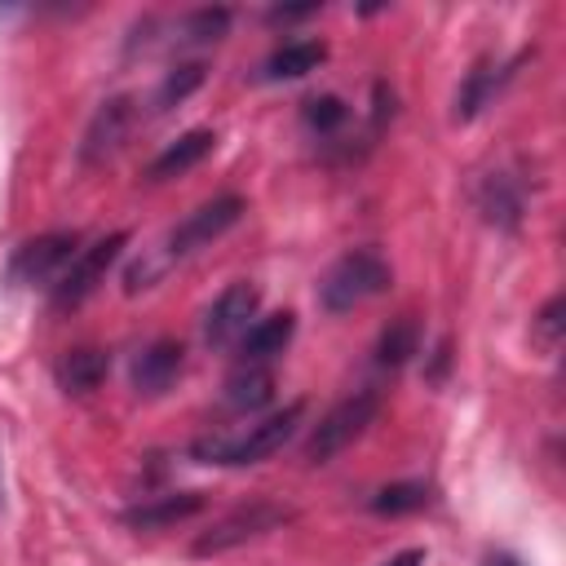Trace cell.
Wrapping results in <instances>:
<instances>
[{
    "mask_svg": "<svg viewBox=\"0 0 566 566\" xmlns=\"http://www.w3.org/2000/svg\"><path fill=\"white\" fill-rule=\"evenodd\" d=\"M80 252V234L75 230H53V234H40V239H27L13 261H9V283L18 287H35V283H57L62 270L75 261Z\"/></svg>",
    "mask_w": 566,
    "mask_h": 566,
    "instance_id": "cell-7",
    "label": "cell"
},
{
    "mask_svg": "<svg viewBox=\"0 0 566 566\" xmlns=\"http://www.w3.org/2000/svg\"><path fill=\"white\" fill-rule=\"evenodd\" d=\"M323 57H327V44H318V40H292V44L274 49L261 62V80H301V75L318 71Z\"/></svg>",
    "mask_w": 566,
    "mask_h": 566,
    "instance_id": "cell-17",
    "label": "cell"
},
{
    "mask_svg": "<svg viewBox=\"0 0 566 566\" xmlns=\"http://www.w3.org/2000/svg\"><path fill=\"white\" fill-rule=\"evenodd\" d=\"M429 500H433L429 482H389V486H380V491L371 495V513H380V517H398V513H416V509H424Z\"/></svg>",
    "mask_w": 566,
    "mask_h": 566,
    "instance_id": "cell-22",
    "label": "cell"
},
{
    "mask_svg": "<svg viewBox=\"0 0 566 566\" xmlns=\"http://www.w3.org/2000/svg\"><path fill=\"white\" fill-rule=\"evenodd\" d=\"M416 354H420V323H416L411 314H402V318H394V323L376 336L371 363H376L380 371H398V367L411 363Z\"/></svg>",
    "mask_w": 566,
    "mask_h": 566,
    "instance_id": "cell-18",
    "label": "cell"
},
{
    "mask_svg": "<svg viewBox=\"0 0 566 566\" xmlns=\"http://www.w3.org/2000/svg\"><path fill=\"white\" fill-rule=\"evenodd\" d=\"M181 367H186V349H181V340L159 336V340H150L146 349H137L128 376H133V389H137V394L159 398L164 389H172V380L181 376Z\"/></svg>",
    "mask_w": 566,
    "mask_h": 566,
    "instance_id": "cell-11",
    "label": "cell"
},
{
    "mask_svg": "<svg viewBox=\"0 0 566 566\" xmlns=\"http://www.w3.org/2000/svg\"><path fill=\"white\" fill-rule=\"evenodd\" d=\"M261 310V292L252 283H230L203 314V340L208 345H234L243 340V332L256 323Z\"/></svg>",
    "mask_w": 566,
    "mask_h": 566,
    "instance_id": "cell-9",
    "label": "cell"
},
{
    "mask_svg": "<svg viewBox=\"0 0 566 566\" xmlns=\"http://www.w3.org/2000/svg\"><path fill=\"white\" fill-rule=\"evenodd\" d=\"M133 119H137V102H133L128 93L106 97V102L93 111V119H88V128H84V137H80V164H88V168H93V164H106V159L124 146Z\"/></svg>",
    "mask_w": 566,
    "mask_h": 566,
    "instance_id": "cell-8",
    "label": "cell"
},
{
    "mask_svg": "<svg viewBox=\"0 0 566 566\" xmlns=\"http://www.w3.org/2000/svg\"><path fill=\"white\" fill-rule=\"evenodd\" d=\"M562 310H566V301H562V296H553V301L539 310V336H544L548 345H557V340H562Z\"/></svg>",
    "mask_w": 566,
    "mask_h": 566,
    "instance_id": "cell-24",
    "label": "cell"
},
{
    "mask_svg": "<svg viewBox=\"0 0 566 566\" xmlns=\"http://www.w3.org/2000/svg\"><path fill=\"white\" fill-rule=\"evenodd\" d=\"M345 119H349V106H345L336 93H314V97L301 102V124H305L310 133H318V137H332Z\"/></svg>",
    "mask_w": 566,
    "mask_h": 566,
    "instance_id": "cell-23",
    "label": "cell"
},
{
    "mask_svg": "<svg viewBox=\"0 0 566 566\" xmlns=\"http://www.w3.org/2000/svg\"><path fill=\"white\" fill-rule=\"evenodd\" d=\"M376 411H380V394H376V389H358V394L340 398V402L310 429V438H305V447H301L305 464H327L336 451H345V447L376 420Z\"/></svg>",
    "mask_w": 566,
    "mask_h": 566,
    "instance_id": "cell-3",
    "label": "cell"
},
{
    "mask_svg": "<svg viewBox=\"0 0 566 566\" xmlns=\"http://www.w3.org/2000/svg\"><path fill=\"white\" fill-rule=\"evenodd\" d=\"M124 248H128V234H124V230H111V234H102L97 243L80 248L75 261H71V265L62 270V279L53 283V310H75V305H84V301L97 292V283L106 279V270L119 261Z\"/></svg>",
    "mask_w": 566,
    "mask_h": 566,
    "instance_id": "cell-5",
    "label": "cell"
},
{
    "mask_svg": "<svg viewBox=\"0 0 566 566\" xmlns=\"http://www.w3.org/2000/svg\"><path fill=\"white\" fill-rule=\"evenodd\" d=\"M243 212H248L243 195H217V199L199 203L195 212H186V217L168 230V239H164V261H177V256H190V252L208 248V243L221 239L230 226H239Z\"/></svg>",
    "mask_w": 566,
    "mask_h": 566,
    "instance_id": "cell-6",
    "label": "cell"
},
{
    "mask_svg": "<svg viewBox=\"0 0 566 566\" xmlns=\"http://www.w3.org/2000/svg\"><path fill=\"white\" fill-rule=\"evenodd\" d=\"M199 84H203V62H181V66H172V71L159 80V88H155V97H150V111H155V115L172 111V106L186 102Z\"/></svg>",
    "mask_w": 566,
    "mask_h": 566,
    "instance_id": "cell-21",
    "label": "cell"
},
{
    "mask_svg": "<svg viewBox=\"0 0 566 566\" xmlns=\"http://www.w3.org/2000/svg\"><path fill=\"white\" fill-rule=\"evenodd\" d=\"M292 332H296V314H287V310L256 318V323L243 332V340H239V354H243V363H261V367H265L274 354H283V349H287Z\"/></svg>",
    "mask_w": 566,
    "mask_h": 566,
    "instance_id": "cell-16",
    "label": "cell"
},
{
    "mask_svg": "<svg viewBox=\"0 0 566 566\" xmlns=\"http://www.w3.org/2000/svg\"><path fill=\"white\" fill-rule=\"evenodd\" d=\"M203 491H168V495H150L133 509H124V526L133 531H164V526H177L186 517H195L203 509Z\"/></svg>",
    "mask_w": 566,
    "mask_h": 566,
    "instance_id": "cell-13",
    "label": "cell"
},
{
    "mask_svg": "<svg viewBox=\"0 0 566 566\" xmlns=\"http://www.w3.org/2000/svg\"><path fill=\"white\" fill-rule=\"evenodd\" d=\"M274 398V376L261 363H239V371L226 380V407L230 411H261Z\"/></svg>",
    "mask_w": 566,
    "mask_h": 566,
    "instance_id": "cell-19",
    "label": "cell"
},
{
    "mask_svg": "<svg viewBox=\"0 0 566 566\" xmlns=\"http://www.w3.org/2000/svg\"><path fill=\"white\" fill-rule=\"evenodd\" d=\"M389 283H394V270L376 248H349L318 279V305L327 314H345V310L380 296Z\"/></svg>",
    "mask_w": 566,
    "mask_h": 566,
    "instance_id": "cell-2",
    "label": "cell"
},
{
    "mask_svg": "<svg viewBox=\"0 0 566 566\" xmlns=\"http://www.w3.org/2000/svg\"><path fill=\"white\" fill-rule=\"evenodd\" d=\"M385 566H424V548H402V553H394Z\"/></svg>",
    "mask_w": 566,
    "mask_h": 566,
    "instance_id": "cell-26",
    "label": "cell"
},
{
    "mask_svg": "<svg viewBox=\"0 0 566 566\" xmlns=\"http://www.w3.org/2000/svg\"><path fill=\"white\" fill-rule=\"evenodd\" d=\"M301 416H305V402H287V407L270 411L265 420L248 424L234 438H199L190 447V455L203 460V464H261V460H270L296 433Z\"/></svg>",
    "mask_w": 566,
    "mask_h": 566,
    "instance_id": "cell-1",
    "label": "cell"
},
{
    "mask_svg": "<svg viewBox=\"0 0 566 566\" xmlns=\"http://www.w3.org/2000/svg\"><path fill=\"white\" fill-rule=\"evenodd\" d=\"M212 146H217V133H212V128H190V133H181L177 142H168V146L146 164V181H168V177L190 172L195 164H203V159L212 155Z\"/></svg>",
    "mask_w": 566,
    "mask_h": 566,
    "instance_id": "cell-14",
    "label": "cell"
},
{
    "mask_svg": "<svg viewBox=\"0 0 566 566\" xmlns=\"http://www.w3.org/2000/svg\"><path fill=\"white\" fill-rule=\"evenodd\" d=\"M526 62V53L522 57H513V62H491V57H478L469 71H464V84L455 88V119H473L495 93H500V84L504 80H513V71Z\"/></svg>",
    "mask_w": 566,
    "mask_h": 566,
    "instance_id": "cell-12",
    "label": "cell"
},
{
    "mask_svg": "<svg viewBox=\"0 0 566 566\" xmlns=\"http://www.w3.org/2000/svg\"><path fill=\"white\" fill-rule=\"evenodd\" d=\"M111 371V354L97 345H75L53 363V380L66 394H93Z\"/></svg>",
    "mask_w": 566,
    "mask_h": 566,
    "instance_id": "cell-15",
    "label": "cell"
},
{
    "mask_svg": "<svg viewBox=\"0 0 566 566\" xmlns=\"http://www.w3.org/2000/svg\"><path fill=\"white\" fill-rule=\"evenodd\" d=\"M296 513L287 509V504H279V500H248V504H239V509H230V513H221L199 539H195V553L199 557H208V553H226V548H239V544H248V539H261V535H270V531H279V526H287Z\"/></svg>",
    "mask_w": 566,
    "mask_h": 566,
    "instance_id": "cell-4",
    "label": "cell"
},
{
    "mask_svg": "<svg viewBox=\"0 0 566 566\" xmlns=\"http://www.w3.org/2000/svg\"><path fill=\"white\" fill-rule=\"evenodd\" d=\"M230 9L226 4H208V9H190L177 18V44H208V40H221L230 31Z\"/></svg>",
    "mask_w": 566,
    "mask_h": 566,
    "instance_id": "cell-20",
    "label": "cell"
},
{
    "mask_svg": "<svg viewBox=\"0 0 566 566\" xmlns=\"http://www.w3.org/2000/svg\"><path fill=\"white\" fill-rule=\"evenodd\" d=\"M318 9H323V4H274L265 18H270V22H301V18H314Z\"/></svg>",
    "mask_w": 566,
    "mask_h": 566,
    "instance_id": "cell-25",
    "label": "cell"
},
{
    "mask_svg": "<svg viewBox=\"0 0 566 566\" xmlns=\"http://www.w3.org/2000/svg\"><path fill=\"white\" fill-rule=\"evenodd\" d=\"M486 566H517V562H509V557H491Z\"/></svg>",
    "mask_w": 566,
    "mask_h": 566,
    "instance_id": "cell-27",
    "label": "cell"
},
{
    "mask_svg": "<svg viewBox=\"0 0 566 566\" xmlns=\"http://www.w3.org/2000/svg\"><path fill=\"white\" fill-rule=\"evenodd\" d=\"M473 199H478V212H482L486 226L517 230L522 226V212H526V181H522L517 168H495V172H486L478 181Z\"/></svg>",
    "mask_w": 566,
    "mask_h": 566,
    "instance_id": "cell-10",
    "label": "cell"
}]
</instances>
